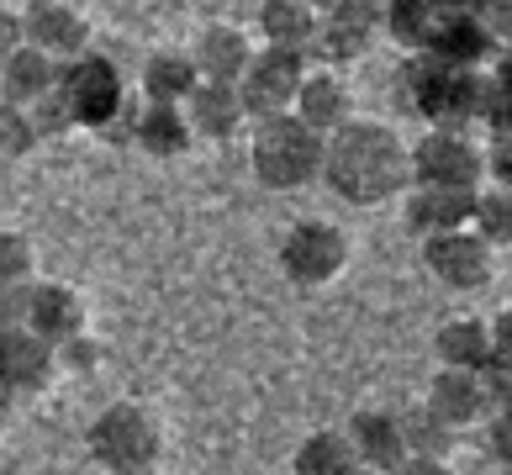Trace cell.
<instances>
[{
    "mask_svg": "<svg viewBox=\"0 0 512 475\" xmlns=\"http://www.w3.org/2000/svg\"><path fill=\"white\" fill-rule=\"evenodd\" d=\"M322 180L349 206H381L412 190V143L386 122H349L322 143Z\"/></svg>",
    "mask_w": 512,
    "mask_h": 475,
    "instance_id": "cell-1",
    "label": "cell"
},
{
    "mask_svg": "<svg viewBox=\"0 0 512 475\" xmlns=\"http://www.w3.org/2000/svg\"><path fill=\"white\" fill-rule=\"evenodd\" d=\"M402 95L428 127L444 132H476L486 122V69H460L433 53H407Z\"/></svg>",
    "mask_w": 512,
    "mask_h": 475,
    "instance_id": "cell-2",
    "label": "cell"
},
{
    "mask_svg": "<svg viewBox=\"0 0 512 475\" xmlns=\"http://www.w3.org/2000/svg\"><path fill=\"white\" fill-rule=\"evenodd\" d=\"M85 449L106 475L122 470H154L164 454V423L143 402H111L96 412V423L85 428Z\"/></svg>",
    "mask_w": 512,
    "mask_h": 475,
    "instance_id": "cell-3",
    "label": "cell"
},
{
    "mask_svg": "<svg viewBox=\"0 0 512 475\" xmlns=\"http://www.w3.org/2000/svg\"><path fill=\"white\" fill-rule=\"evenodd\" d=\"M59 95H64L74 127H90V132H101V138L132 111L127 74L96 48H85L80 59L59 64Z\"/></svg>",
    "mask_w": 512,
    "mask_h": 475,
    "instance_id": "cell-4",
    "label": "cell"
},
{
    "mask_svg": "<svg viewBox=\"0 0 512 475\" xmlns=\"http://www.w3.org/2000/svg\"><path fill=\"white\" fill-rule=\"evenodd\" d=\"M322 143H328V138H317V132L307 122H296L291 111H286V117L259 122L254 148H249L259 185H270V190H301V185L322 180Z\"/></svg>",
    "mask_w": 512,
    "mask_h": 475,
    "instance_id": "cell-5",
    "label": "cell"
},
{
    "mask_svg": "<svg viewBox=\"0 0 512 475\" xmlns=\"http://www.w3.org/2000/svg\"><path fill=\"white\" fill-rule=\"evenodd\" d=\"M280 275L301 291H322V285H333L338 275L349 270V233L322 217H301L291 222V233L280 238Z\"/></svg>",
    "mask_w": 512,
    "mask_h": 475,
    "instance_id": "cell-6",
    "label": "cell"
},
{
    "mask_svg": "<svg viewBox=\"0 0 512 475\" xmlns=\"http://www.w3.org/2000/svg\"><path fill=\"white\" fill-rule=\"evenodd\" d=\"M312 74L307 53H291V48H254L249 69L238 80V101L249 111V122H270V117H286L296 106V90L301 80Z\"/></svg>",
    "mask_w": 512,
    "mask_h": 475,
    "instance_id": "cell-7",
    "label": "cell"
},
{
    "mask_svg": "<svg viewBox=\"0 0 512 475\" xmlns=\"http://www.w3.org/2000/svg\"><path fill=\"white\" fill-rule=\"evenodd\" d=\"M412 185H449V190H481L486 185V143L476 132H444L412 143Z\"/></svg>",
    "mask_w": 512,
    "mask_h": 475,
    "instance_id": "cell-8",
    "label": "cell"
},
{
    "mask_svg": "<svg viewBox=\"0 0 512 475\" xmlns=\"http://www.w3.org/2000/svg\"><path fill=\"white\" fill-rule=\"evenodd\" d=\"M375 37H381V11H375L370 0H338L333 11L317 16L307 59L317 69H344V64L365 59V53L375 48Z\"/></svg>",
    "mask_w": 512,
    "mask_h": 475,
    "instance_id": "cell-9",
    "label": "cell"
},
{
    "mask_svg": "<svg viewBox=\"0 0 512 475\" xmlns=\"http://www.w3.org/2000/svg\"><path fill=\"white\" fill-rule=\"evenodd\" d=\"M423 264L449 291H486L497 280V249H491L476 227H454V233L423 238Z\"/></svg>",
    "mask_w": 512,
    "mask_h": 475,
    "instance_id": "cell-10",
    "label": "cell"
},
{
    "mask_svg": "<svg viewBox=\"0 0 512 475\" xmlns=\"http://www.w3.org/2000/svg\"><path fill=\"white\" fill-rule=\"evenodd\" d=\"M22 37H27V48L48 53L53 64H64V59H80L90 48V22H85L80 6H69V0H27Z\"/></svg>",
    "mask_w": 512,
    "mask_h": 475,
    "instance_id": "cell-11",
    "label": "cell"
},
{
    "mask_svg": "<svg viewBox=\"0 0 512 475\" xmlns=\"http://www.w3.org/2000/svg\"><path fill=\"white\" fill-rule=\"evenodd\" d=\"M53 380H59V354H53L48 338H37L32 328L0 333V386H6L16 402H22V396H43Z\"/></svg>",
    "mask_w": 512,
    "mask_h": 475,
    "instance_id": "cell-12",
    "label": "cell"
},
{
    "mask_svg": "<svg viewBox=\"0 0 512 475\" xmlns=\"http://www.w3.org/2000/svg\"><path fill=\"white\" fill-rule=\"evenodd\" d=\"M291 117L307 122L317 138H333L338 127L354 122V85L338 69H312L307 80H301V90H296Z\"/></svg>",
    "mask_w": 512,
    "mask_h": 475,
    "instance_id": "cell-13",
    "label": "cell"
},
{
    "mask_svg": "<svg viewBox=\"0 0 512 475\" xmlns=\"http://www.w3.org/2000/svg\"><path fill=\"white\" fill-rule=\"evenodd\" d=\"M27 328L59 349V344H69V338L90 333V307H85V296L74 291V285H64V280H32Z\"/></svg>",
    "mask_w": 512,
    "mask_h": 475,
    "instance_id": "cell-14",
    "label": "cell"
},
{
    "mask_svg": "<svg viewBox=\"0 0 512 475\" xmlns=\"http://www.w3.org/2000/svg\"><path fill=\"white\" fill-rule=\"evenodd\" d=\"M344 433H349V444L359 454V465H365V475H391L396 465L407 460L402 417H396L391 407H359Z\"/></svg>",
    "mask_w": 512,
    "mask_h": 475,
    "instance_id": "cell-15",
    "label": "cell"
},
{
    "mask_svg": "<svg viewBox=\"0 0 512 475\" xmlns=\"http://www.w3.org/2000/svg\"><path fill=\"white\" fill-rule=\"evenodd\" d=\"M423 53H433V59H444V64H460V69H486L502 48L476 11H439Z\"/></svg>",
    "mask_w": 512,
    "mask_h": 475,
    "instance_id": "cell-16",
    "label": "cell"
},
{
    "mask_svg": "<svg viewBox=\"0 0 512 475\" xmlns=\"http://www.w3.org/2000/svg\"><path fill=\"white\" fill-rule=\"evenodd\" d=\"M127 143L148 159H185L196 148V132H191V117L185 106H159V101H143L132 111V132Z\"/></svg>",
    "mask_w": 512,
    "mask_h": 475,
    "instance_id": "cell-17",
    "label": "cell"
},
{
    "mask_svg": "<svg viewBox=\"0 0 512 475\" xmlns=\"http://www.w3.org/2000/svg\"><path fill=\"white\" fill-rule=\"evenodd\" d=\"M476 196L481 190H449V185H412L407 190V227L417 238H439L454 227L476 222Z\"/></svg>",
    "mask_w": 512,
    "mask_h": 475,
    "instance_id": "cell-18",
    "label": "cell"
},
{
    "mask_svg": "<svg viewBox=\"0 0 512 475\" xmlns=\"http://www.w3.org/2000/svg\"><path fill=\"white\" fill-rule=\"evenodd\" d=\"M423 402L439 412L454 433H465V428H476V423H486V417H491L486 375H476V370H439Z\"/></svg>",
    "mask_w": 512,
    "mask_h": 475,
    "instance_id": "cell-19",
    "label": "cell"
},
{
    "mask_svg": "<svg viewBox=\"0 0 512 475\" xmlns=\"http://www.w3.org/2000/svg\"><path fill=\"white\" fill-rule=\"evenodd\" d=\"M185 117H191L196 143H227V138H238V132H243L249 111H243V101H238V85L201 80L191 90V101H185Z\"/></svg>",
    "mask_w": 512,
    "mask_h": 475,
    "instance_id": "cell-20",
    "label": "cell"
},
{
    "mask_svg": "<svg viewBox=\"0 0 512 475\" xmlns=\"http://www.w3.org/2000/svg\"><path fill=\"white\" fill-rule=\"evenodd\" d=\"M191 59H196V69H201V80L238 85L243 69H249V59H254V37L243 32V27H233V22H212V27L196 37Z\"/></svg>",
    "mask_w": 512,
    "mask_h": 475,
    "instance_id": "cell-21",
    "label": "cell"
},
{
    "mask_svg": "<svg viewBox=\"0 0 512 475\" xmlns=\"http://www.w3.org/2000/svg\"><path fill=\"white\" fill-rule=\"evenodd\" d=\"M138 85H143V101H159V106H185L191 90L201 85V69L185 48H159L148 53L143 69H138Z\"/></svg>",
    "mask_w": 512,
    "mask_h": 475,
    "instance_id": "cell-22",
    "label": "cell"
},
{
    "mask_svg": "<svg viewBox=\"0 0 512 475\" xmlns=\"http://www.w3.org/2000/svg\"><path fill=\"white\" fill-rule=\"evenodd\" d=\"M433 354H439L444 370H486L491 365V322L486 317H449L439 338H433Z\"/></svg>",
    "mask_w": 512,
    "mask_h": 475,
    "instance_id": "cell-23",
    "label": "cell"
},
{
    "mask_svg": "<svg viewBox=\"0 0 512 475\" xmlns=\"http://www.w3.org/2000/svg\"><path fill=\"white\" fill-rule=\"evenodd\" d=\"M291 475H365V465H359V454H354L344 428H317L301 439Z\"/></svg>",
    "mask_w": 512,
    "mask_h": 475,
    "instance_id": "cell-24",
    "label": "cell"
},
{
    "mask_svg": "<svg viewBox=\"0 0 512 475\" xmlns=\"http://www.w3.org/2000/svg\"><path fill=\"white\" fill-rule=\"evenodd\" d=\"M317 6L307 0H264L259 6V32H264V48H291V53H307L312 48V32H317Z\"/></svg>",
    "mask_w": 512,
    "mask_h": 475,
    "instance_id": "cell-25",
    "label": "cell"
},
{
    "mask_svg": "<svg viewBox=\"0 0 512 475\" xmlns=\"http://www.w3.org/2000/svg\"><path fill=\"white\" fill-rule=\"evenodd\" d=\"M53 80H59V64L27 43L11 59H0V101H11V106H32L43 90H53Z\"/></svg>",
    "mask_w": 512,
    "mask_h": 475,
    "instance_id": "cell-26",
    "label": "cell"
},
{
    "mask_svg": "<svg viewBox=\"0 0 512 475\" xmlns=\"http://www.w3.org/2000/svg\"><path fill=\"white\" fill-rule=\"evenodd\" d=\"M433 22H439V6H433V0H381V32L407 53L428 48Z\"/></svg>",
    "mask_w": 512,
    "mask_h": 475,
    "instance_id": "cell-27",
    "label": "cell"
},
{
    "mask_svg": "<svg viewBox=\"0 0 512 475\" xmlns=\"http://www.w3.org/2000/svg\"><path fill=\"white\" fill-rule=\"evenodd\" d=\"M402 417V439H407V454H428V460H449V449H454V433L439 412H433L428 402H417V407H402L396 412Z\"/></svg>",
    "mask_w": 512,
    "mask_h": 475,
    "instance_id": "cell-28",
    "label": "cell"
},
{
    "mask_svg": "<svg viewBox=\"0 0 512 475\" xmlns=\"http://www.w3.org/2000/svg\"><path fill=\"white\" fill-rule=\"evenodd\" d=\"M481 127H491V138L512 132V48H502L486 64V122Z\"/></svg>",
    "mask_w": 512,
    "mask_h": 475,
    "instance_id": "cell-29",
    "label": "cell"
},
{
    "mask_svg": "<svg viewBox=\"0 0 512 475\" xmlns=\"http://www.w3.org/2000/svg\"><path fill=\"white\" fill-rule=\"evenodd\" d=\"M476 233L491 243V249H512V190H502V185H491V190H481L476 196Z\"/></svg>",
    "mask_w": 512,
    "mask_h": 475,
    "instance_id": "cell-30",
    "label": "cell"
},
{
    "mask_svg": "<svg viewBox=\"0 0 512 475\" xmlns=\"http://www.w3.org/2000/svg\"><path fill=\"white\" fill-rule=\"evenodd\" d=\"M37 143L43 138H37L32 111L0 101V159H27V154H37Z\"/></svg>",
    "mask_w": 512,
    "mask_h": 475,
    "instance_id": "cell-31",
    "label": "cell"
},
{
    "mask_svg": "<svg viewBox=\"0 0 512 475\" xmlns=\"http://www.w3.org/2000/svg\"><path fill=\"white\" fill-rule=\"evenodd\" d=\"M37 275V243L16 227H0V280H32Z\"/></svg>",
    "mask_w": 512,
    "mask_h": 475,
    "instance_id": "cell-32",
    "label": "cell"
},
{
    "mask_svg": "<svg viewBox=\"0 0 512 475\" xmlns=\"http://www.w3.org/2000/svg\"><path fill=\"white\" fill-rule=\"evenodd\" d=\"M27 111H32V122H37V138H64V132H74V117H69L64 95H59V80H53V90L37 95Z\"/></svg>",
    "mask_w": 512,
    "mask_h": 475,
    "instance_id": "cell-33",
    "label": "cell"
},
{
    "mask_svg": "<svg viewBox=\"0 0 512 475\" xmlns=\"http://www.w3.org/2000/svg\"><path fill=\"white\" fill-rule=\"evenodd\" d=\"M27 312H32V280H0V333L27 328Z\"/></svg>",
    "mask_w": 512,
    "mask_h": 475,
    "instance_id": "cell-34",
    "label": "cell"
},
{
    "mask_svg": "<svg viewBox=\"0 0 512 475\" xmlns=\"http://www.w3.org/2000/svg\"><path fill=\"white\" fill-rule=\"evenodd\" d=\"M53 354H59V370H74V375H90V370L101 365V344H96V338H90V333L69 338V344H59Z\"/></svg>",
    "mask_w": 512,
    "mask_h": 475,
    "instance_id": "cell-35",
    "label": "cell"
},
{
    "mask_svg": "<svg viewBox=\"0 0 512 475\" xmlns=\"http://www.w3.org/2000/svg\"><path fill=\"white\" fill-rule=\"evenodd\" d=\"M486 180H497L502 190H512V132H497L486 148Z\"/></svg>",
    "mask_w": 512,
    "mask_h": 475,
    "instance_id": "cell-36",
    "label": "cell"
},
{
    "mask_svg": "<svg viewBox=\"0 0 512 475\" xmlns=\"http://www.w3.org/2000/svg\"><path fill=\"white\" fill-rule=\"evenodd\" d=\"M491 460L512 470V402L491 412Z\"/></svg>",
    "mask_w": 512,
    "mask_h": 475,
    "instance_id": "cell-37",
    "label": "cell"
},
{
    "mask_svg": "<svg viewBox=\"0 0 512 475\" xmlns=\"http://www.w3.org/2000/svg\"><path fill=\"white\" fill-rule=\"evenodd\" d=\"M476 16L486 22V32L497 37V48H512V0H486Z\"/></svg>",
    "mask_w": 512,
    "mask_h": 475,
    "instance_id": "cell-38",
    "label": "cell"
},
{
    "mask_svg": "<svg viewBox=\"0 0 512 475\" xmlns=\"http://www.w3.org/2000/svg\"><path fill=\"white\" fill-rule=\"evenodd\" d=\"M22 43H27V37H22V11H6V6H0V59H11Z\"/></svg>",
    "mask_w": 512,
    "mask_h": 475,
    "instance_id": "cell-39",
    "label": "cell"
},
{
    "mask_svg": "<svg viewBox=\"0 0 512 475\" xmlns=\"http://www.w3.org/2000/svg\"><path fill=\"white\" fill-rule=\"evenodd\" d=\"M391 475H460L449 460H428V454H407L402 465H396Z\"/></svg>",
    "mask_w": 512,
    "mask_h": 475,
    "instance_id": "cell-40",
    "label": "cell"
},
{
    "mask_svg": "<svg viewBox=\"0 0 512 475\" xmlns=\"http://www.w3.org/2000/svg\"><path fill=\"white\" fill-rule=\"evenodd\" d=\"M11 417H16V396H11L6 386H0V433L11 428Z\"/></svg>",
    "mask_w": 512,
    "mask_h": 475,
    "instance_id": "cell-41",
    "label": "cell"
},
{
    "mask_svg": "<svg viewBox=\"0 0 512 475\" xmlns=\"http://www.w3.org/2000/svg\"><path fill=\"white\" fill-rule=\"evenodd\" d=\"M433 6H439V11H481L486 0H433Z\"/></svg>",
    "mask_w": 512,
    "mask_h": 475,
    "instance_id": "cell-42",
    "label": "cell"
},
{
    "mask_svg": "<svg viewBox=\"0 0 512 475\" xmlns=\"http://www.w3.org/2000/svg\"><path fill=\"white\" fill-rule=\"evenodd\" d=\"M307 6H317V11H333V6H338V0H307Z\"/></svg>",
    "mask_w": 512,
    "mask_h": 475,
    "instance_id": "cell-43",
    "label": "cell"
},
{
    "mask_svg": "<svg viewBox=\"0 0 512 475\" xmlns=\"http://www.w3.org/2000/svg\"><path fill=\"white\" fill-rule=\"evenodd\" d=\"M122 475H164V470L154 465V470H122Z\"/></svg>",
    "mask_w": 512,
    "mask_h": 475,
    "instance_id": "cell-44",
    "label": "cell"
},
{
    "mask_svg": "<svg viewBox=\"0 0 512 475\" xmlns=\"http://www.w3.org/2000/svg\"><path fill=\"white\" fill-rule=\"evenodd\" d=\"M507 312H512V307H507Z\"/></svg>",
    "mask_w": 512,
    "mask_h": 475,
    "instance_id": "cell-45",
    "label": "cell"
}]
</instances>
